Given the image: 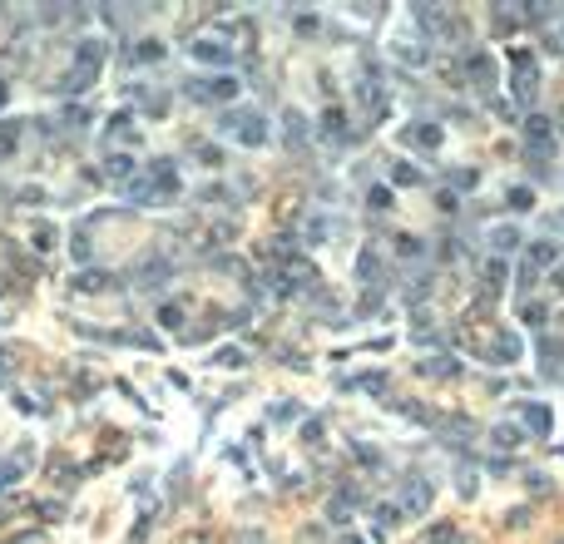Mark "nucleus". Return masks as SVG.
I'll return each mask as SVG.
<instances>
[{"label":"nucleus","instance_id":"1","mask_svg":"<svg viewBox=\"0 0 564 544\" xmlns=\"http://www.w3.org/2000/svg\"><path fill=\"white\" fill-rule=\"evenodd\" d=\"M223 129L238 134L243 144H267V119H262V114H248V109H228V114H223Z\"/></svg>","mask_w":564,"mask_h":544},{"label":"nucleus","instance_id":"2","mask_svg":"<svg viewBox=\"0 0 564 544\" xmlns=\"http://www.w3.org/2000/svg\"><path fill=\"white\" fill-rule=\"evenodd\" d=\"M188 54L203 60V65H228V45H218V40H193Z\"/></svg>","mask_w":564,"mask_h":544},{"label":"nucleus","instance_id":"3","mask_svg":"<svg viewBox=\"0 0 564 544\" xmlns=\"http://www.w3.org/2000/svg\"><path fill=\"white\" fill-rule=\"evenodd\" d=\"M520 416H525V425H530L535 435H549V411H544V406H525Z\"/></svg>","mask_w":564,"mask_h":544},{"label":"nucleus","instance_id":"4","mask_svg":"<svg viewBox=\"0 0 564 544\" xmlns=\"http://www.w3.org/2000/svg\"><path fill=\"white\" fill-rule=\"evenodd\" d=\"M406 139L421 144V149H436V144H440V129H436V124H421V129H406Z\"/></svg>","mask_w":564,"mask_h":544},{"label":"nucleus","instance_id":"5","mask_svg":"<svg viewBox=\"0 0 564 544\" xmlns=\"http://www.w3.org/2000/svg\"><path fill=\"white\" fill-rule=\"evenodd\" d=\"M554 257H559L554 243H535V248H530V267H554Z\"/></svg>","mask_w":564,"mask_h":544},{"label":"nucleus","instance_id":"6","mask_svg":"<svg viewBox=\"0 0 564 544\" xmlns=\"http://www.w3.org/2000/svg\"><path fill=\"white\" fill-rule=\"evenodd\" d=\"M406 505H411V510H426V505H431V485H411V490H406Z\"/></svg>","mask_w":564,"mask_h":544},{"label":"nucleus","instance_id":"7","mask_svg":"<svg viewBox=\"0 0 564 544\" xmlns=\"http://www.w3.org/2000/svg\"><path fill=\"white\" fill-rule=\"evenodd\" d=\"M94 287H109L104 272H89V278H75V292H94Z\"/></svg>","mask_w":564,"mask_h":544},{"label":"nucleus","instance_id":"8","mask_svg":"<svg viewBox=\"0 0 564 544\" xmlns=\"http://www.w3.org/2000/svg\"><path fill=\"white\" fill-rule=\"evenodd\" d=\"M470 80H475V84H490V65H485V54H475V60H470Z\"/></svg>","mask_w":564,"mask_h":544},{"label":"nucleus","instance_id":"9","mask_svg":"<svg viewBox=\"0 0 564 544\" xmlns=\"http://www.w3.org/2000/svg\"><path fill=\"white\" fill-rule=\"evenodd\" d=\"M109 174H114V183H124V179L134 174V163H129V158H109Z\"/></svg>","mask_w":564,"mask_h":544},{"label":"nucleus","instance_id":"10","mask_svg":"<svg viewBox=\"0 0 564 544\" xmlns=\"http://www.w3.org/2000/svg\"><path fill=\"white\" fill-rule=\"evenodd\" d=\"M288 134H292V144H302V139H307V124H302L297 114H288Z\"/></svg>","mask_w":564,"mask_h":544},{"label":"nucleus","instance_id":"11","mask_svg":"<svg viewBox=\"0 0 564 544\" xmlns=\"http://www.w3.org/2000/svg\"><path fill=\"white\" fill-rule=\"evenodd\" d=\"M238 544H267V539H258L253 529H243V539H238Z\"/></svg>","mask_w":564,"mask_h":544},{"label":"nucleus","instance_id":"12","mask_svg":"<svg viewBox=\"0 0 564 544\" xmlns=\"http://www.w3.org/2000/svg\"><path fill=\"white\" fill-rule=\"evenodd\" d=\"M554 223H559V228H564V213H554Z\"/></svg>","mask_w":564,"mask_h":544},{"label":"nucleus","instance_id":"13","mask_svg":"<svg viewBox=\"0 0 564 544\" xmlns=\"http://www.w3.org/2000/svg\"><path fill=\"white\" fill-rule=\"evenodd\" d=\"M0 99H6V89H0Z\"/></svg>","mask_w":564,"mask_h":544},{"label":"nucleus","instance_id":"14","mask_svg":"<svg viewBox=\"0 0 564 544\" xmlns=\"http://www.w3.org/2000/svg\"><path fill=\"white\" fill-rule=\"evenodd\" d=\"M559 544H564V539H559Z\"/></svg>","mask_w":564,"mask_h":544}]
</instances>
